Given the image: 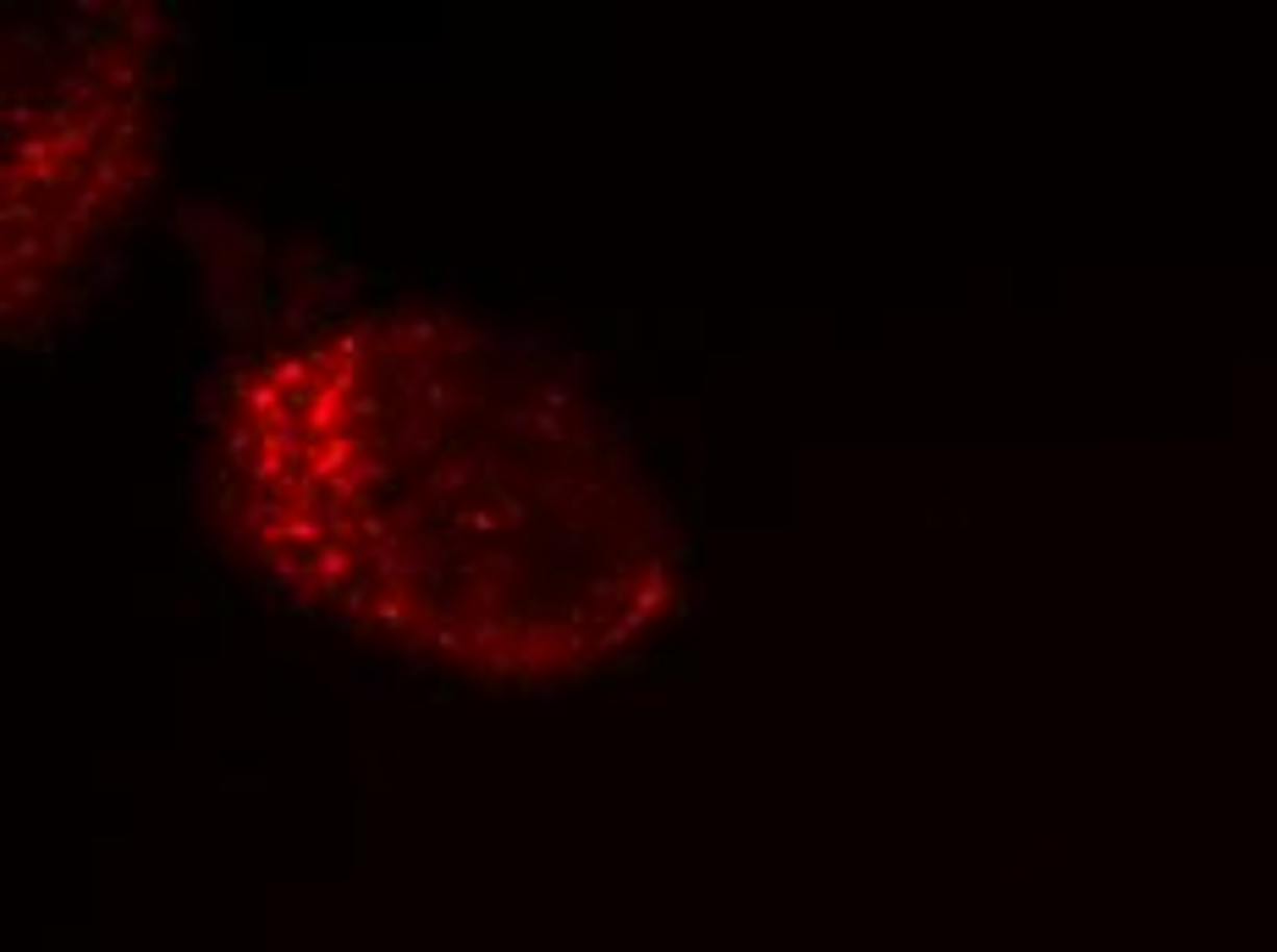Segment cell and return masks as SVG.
Returning a JSON list of instances; mask_svg holds the SVG:
<instances>
[{"label": "cell", "instance_id": "2", "mask_svg": "<svg viewBox=\"0 0 1277 952\" xmlns=\"http://www.w3.org/2000/svg\"><path fill=\"white\" fill-rule=\"evenodd\" d=\"M144 110L149 77L110 67L105 50H83V67L39 83L23 110V144H11V216L17 204H28L33 221V209L45 199H67L72 248H83V237L105 216V199L116 209L127 193L132 160L144 144Z\"/></svg>", "mask_w": 1277, "mask_h": 952}, {"label": "cell", "instance_id": "1", "mask_svg": "<svg viewBox=\"0 0 1277 952\" xmlns=\"http://www.w3.org/2000/svg\"><path fill=\"white\" fill-rule=\"evenodd\" d=\"M221 474L281 584L457 667L562 672L661 606L650 507L590 414L430 320L342 325L254 364Z\"/></svg>", "mask_w": 1277, "mask_h": 952}]
</instances>
